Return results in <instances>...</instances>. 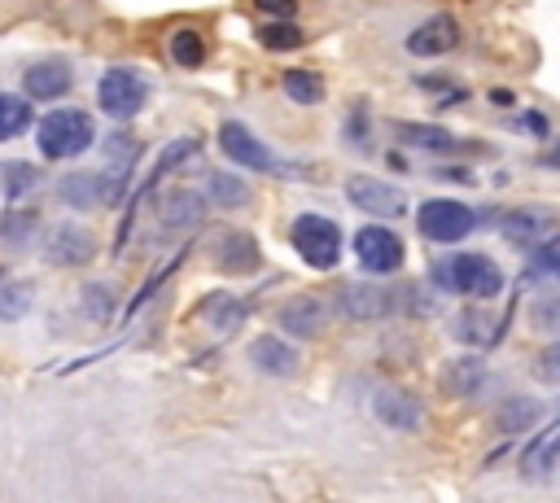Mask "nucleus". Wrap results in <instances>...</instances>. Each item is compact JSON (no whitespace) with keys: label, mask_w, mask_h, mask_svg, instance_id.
<instances>
[{"label":"nucleus","mask_w":560,"mask_h":503,"mask_svg":"<svg viewBox=\"0 0 560 503\" xmlns=\"http://www.w3.org/2000/svg\"><path fill=\"white\" fill-rule=\"evenodd\" d=\"M35 306L31 284H0V319H22Z\"/></svg>","instance_id":"c756f323"},{"label":"nucleus","mask_w":560,"mask_h":503,"mask_svg":"<svg viewBox=\"0 0 560 503\" xmlns=\"http://www.w3.org/2000/svg\"><path fill=\"white\" fill-rule=\"evenodd\" d=\"M289 241H293V249L302 254V262L315 267V271H328V267H337V258H341V227H337L328 214H315V210L298 214V219L289 223Z\"/></svg>","instance_id":"7ed1b4c3"},{"label":"nucleus","mask_w":560,"mask_h":503,"mask_svg":"<svg viewBox=\"0 0 560 503\" xmlns=\"http://www.w3.org/2000/svg\"><path fill=\"white\" fill-rule=\"evenodd\" d=\"M459 44V26L451 13H433L429 22H420L411 35H407V52L411 57H442Z\"/></svg>","instance_id":"f8f14e48"},{"label":"nucleus","mask_w":560,"mask_h":503,"mask_svg":"<svg viewBox=\"0 0 560 503\" xmlns=\"http://www.w3.org/2000/svg\"><path fill=\"white\" fill-rule=\"evenodd\" d=\"M249 363L267 376H289V372H298V350L280 337H254L249 341Z\"/></svg>","instance_id":"f3484780"},{"label":"nucleus","mask_w":560,"mask_h":503,"mask_svg":"<svg viewBox=\"0 0 560 503\" xmlns=\"http://www.w3.org/2000/svg\"><path fill=\"white\" fill-rule=\"evenodd\" d=\"M39 184V171L35 166H26V162H9L4 166V197L9 201H18L26 188H35Z\"/></svg>","instance_id":"473e14b6"},{"label":"nucleus","mask_w":560,"mask_h":503,"mask_svg":"<svg viewBox=\"0 0 560 503\" xmlns=\"http://www.w3.org/2000/svg\"><path fill=\"white\" fill-rule=\"evenodd\" d=\"M442 385H446L455 398H472V394H481V385H486V363H481L477 354L451 359V363H446V376H442Z\"/></svg>","instance_id":"6ab92c4d"},{"label":"nucleus","mask_w":560,"mask_h":503,"mask_svg":"<svg viewBox=\"0 0 560 503\" xmlns=\"http://www.w3.org/2000/svg\"><path fill=\"white\" fill-rule=\"evenodd\" d=\"M92 254H96V236L83 223H57L44 236V258L52 267H83L92 262Z\"/></svg>","instance_id":"9d476101"},{"label":"nucleus","mask_w":560,"mask_h":503,"mask_svg":"<svg viewBox=\"0 0 560 503\" xmlns=\"http://www.w3.org/2000/svg\"><path fill=\"white\" fill-rule=\"evenodd\" d=\"M521 127H525L529 136H547V118H542V114H525Z\"/></svg>","instance_id":"ea45409f"},{"label":"nucleus","mask_w":560,"mask_h":503,"mask_svg":"<svg viewBox=\"0 0 560 503\" xmlns=\"http://www.w3.org/2000/svg\"><path fill=\"white\" fill-rule=\"evenodd\" d=\"M35 227H39V214H31V210H13V214L0 219V236H4L9 245H22Z\"/></svg>","instance_id":"72a5a7b5"},{"label":"nucleus","mask_w":560,"mask_h":503,"mask_svg":"<svg viewBox=\"0 0 560 503\" xmlns=\"http://www.w3.org/2000/svg\"><path fill=\"white\" fill-rule=\"evenodd\" d=\"M280 328L289 337H315L324 328V306L315 297H293L284 311H280Z\"/></svg>","instance_id":"aec40b11"},{"label":"nucleus","mask_w":560,"mask_h":503,"mask_svg":"<svg viewBox=\"0 0 560 503\" xmlns=\"http://www.w3.org/2000/svg\"><path fill=\"white\" fill-rule=\"evenodd\" d=\"M542 166H547V171H560V140H551V144L542 149Z\"/></svg>","instance_id":"a19ab883"},{"label":"nucleus","mask_w":560,"mask_h":503,"mask_svg":"<svg viewBox=\"0 0 560 503\" xmlns=\"http://www.w3.org/2000/svg\"><path fill=\"white\" fill-rule=\"evenodd\" d=\"M171 57H175L179 66H188V70H192V66H201V61H206V39H201L197 31H188V26H184V31H175V35H171Z\"/></svg>","instance_id":"bb28decb"},{"label":"nucleus","mask_w":560,"mask_h":503,"mask_svg":"<svg viewBox=\"0 0 560 503\" xmlns=\"http://www.w3.org/2000/svg\"><path fill=\"white\" fill-rule=\"evenodd\" d=\"M354 258L372 276H394L402 267V241L385 223H368V227L354 232Z\"/></svg>","instance_id":"6e6552de"},{"label":"nucleus","mask_w":560,"mask_h":503,"mask_svg":"<svg viewBox=\"0 0 560 503\" xmlns=\"http://www.w3.org/2000/svg\"><path fill=\"white\" fill-rule=\"evenodd\" d=\"M398 140L402 144H416V149H429V153H451L459 149V140L442 127H424V122H398Z\"/></svg>","instance_id":"4be33fe9"},{"label":"nucleus","mask_w":560,"mask_h":503,"mask_svg":"<svg viewBox=\"0 0 560 503\" xmlns=\"http://www.w3.org/2000/svg\"><path fill=\"white\" fill-rule=\"evenodd\" d=\"M31 127V101L26 96H13V92H0V140H13Z\"/></svg>","instance_id":"b1692460"},{"label":"nucleus","mask_w":560,"mask_h":503,"mask_svg":"<svg viewBox=\"0 0 560 503\" xmlns=\"http://www.w3.org/2000/svg\"><path fill=\"white\" fill-rule=\"evenodd\" d=\"M105 157H109V166L122 175V171H127V166L140 157V144H136L127 131H114V136L105 140Z\"/></svg>","instance_id":"2f4dec72"},{"label":"nucleus","mask_w":560,"mask_h":503,"mask_svg":"<svg viewBox=\"0 0 560 503\" xmlns=\"http://www.w3.org/2000/svg\"><path fill=\"white\" fill-rule=\"evenodd\" d=\"M433 284L459 297H494L503 289V271L490 254H451L442 262H433Z\"/></svg>","instance_id":"f257e3e1"},{"label":"nucleus","mask_w":560,"mask_h":503,"mask_svg":"<svg viewBox=\"0 0 560 503\" xmlns=\"http://www.w3.org/2000/svg\"><path fill=\"white\" fill-rule=\"evenodd\" d=\"M341 302V315L346 319H376V315H389L394 311V293L389 289H376V284H346L337 293Z\"/></svg>","instance_id":"2eb2a0df"},{"label":"nucleus","mask_w":560,"mask_h":503,"mask_svg":"<svg viewBox=\"0 0 560 503\" xmlns=\"http://www.w3.org/2000/svg\"><path fill=\"white\" fill-rule=\"evenodd\" d=\"M534 271L560 280V236H547V241L538 245V254H534Z\"/></svg>","instance_id":"e433bc0d"},{"label":"nucleus","mask_w":560,"mask_h":503,"mask_svg":"<svg viewBox=\"0 0 560 503\" xmlns=\"http://www.w3.org/2000/svg\"><path fill=\"white\" fill-rule=\"evenodd\" d=\"M368 109L363 105H354V114H346V144H354V149H368Z\"/></svg>","instance_id":"4c0bfd02"},{"label":"nucleus","mask_w":560,"mask_h":503,"mask_svg":"<svg viewBox=\"0 0 560 503\" xmlns=\"http://www.w3.org/2000/svg\"><path fill=\"white\" fill-rule=\"evenodd\" d=\"M219 149H223L236 166H249V171H262V175L289 171V162H280L245 122H223V127H219Z\"/></svg>","instance_id":"0eeeda50"},{"label":"nucleus","mask_w":560,"mask_h":503,"mask_svg":"<svg viewBox=\"0 0 560 503\" xmlns=\"http://www.w3.org/2000/svg\"><path fill=\"white\" fill-rule=\"evenodd\" d=\"M534 376H538L542 385H560V341H551V346L534 359Z\"/></svg>","instance_id":"c9c22d12"},{"label":"nucleus","mask_w":560,"mask_h":503,"mask_svg":"<svg viewBox=\"0 0 560 503\" xmlns=\"http://www.w3.org/2000/svg\"><path fill=\"white\" fill-rule=\"evenodd\" d=\"M472 223H477V214H472L464 201H455V197H433V201H424V206L416 210L420 236H429V241H438V245L464 241V236L472 232Z\"/></svg>","instance_id":"423d86ee"},{"label":"nucleus","mask_w":560,"mask_h":503,"mask_svg":"<svg viewBox=\"0 0 560 503\" xmlns=\"http://www.w3.org/2000/svg\"><path fill=\"white\" fill-rule=\"evenodd\" d=\"M547 227H551V214H547V210H512V214H503V236H508L512 245L542 241Z\"/></svg>","instance_id":"412c9836"},{"label":"nucleus","mask_w":560,"mask_h":503,"mask_svg":"<svg viewBox=\"0 0 560 503\" xmlns=\"http://www.w3.org/2000/svg\"><path fill=\"white\" fill-rule=\"evenodd\" d=\"M538 416H542V407H538L534 398H525V394H521V398H508V402L499 407V429H503V433H516V429L534 424Z\"/></svg>","instance_id":"a878e982"},{"label":"nucleus","mask_w":560,"mask_h":503,"mask_svg":"<svg viewBox=\"0 0 560 503\" xmlns=\"http://www.w3.org/2000/svg\"><path fill=\"white\" fill-rule=\"evenodd\" d=\"M556 455H560V416L525 446V455H521V472L525 477H542L551 464H556Z\"/></svg>","instance_id":"a211bd4d"},{"label":"nucleus","mask_w":560,"mask_h":503,"mask_svg":"<svg viewBox=\"0 0 560 503\" xmlns=\"http://www.w3.org/2000/svg\"><path fill=\"white\" fill-rule=\"evenodd\" d=\"M346 197H350V206H359L363 214H376V219H398L407 210L402 188H394V184H385L376 175H350L346 179Z\"/></svg>","instance_id":"1a4fd4ad"},{"label":"nucleus","mask_w":560,"mask_h":503,"mask_svg":"<svg viewBox=\"0 0 560 503\" xmlns=\"http://www.w3.org/2000/svg\"><path fill=\"white\" fill-rule=\"evenodd\" d=\"M144 101H149V83L127 66H114V70H105L96 79V105L118 122L136 118L144 109Z\"/></svg>","instance_id":"39448f33"},{"label":"nucleus","mask_w":560,"mask_h":503,"mask_svg":"<svg viewBox=\"0 0 560 503\" xmlns=\"http://www.w3.org/2000/svg\"><path fill=\"white\" fill-rule=\"evenodd\" d=\"M83 315L88 319H96V324H105L109 315H114V289L109 284H101V280H92V284H83Z\"/></svg>","instance_id":"cd10ccee"},{"label":"nucleus","mask_w":560,"mask_h":503,"mask_svg":"<svg viewBox=\"0 0 560 503\" xmlns=\"http://www.w3.org/2000/svg\"><path fill=\"white\" fill-rule=\"evenodd\" d=\"M267 17H293V9H298V0H254Z\"/></svg>","instance_id":"58836bf2"},{"label":"nucleus","mask_w":560,"mask_h":503,"mask_svg":"<svg viewBox=\"0 0 560 503\" xmlns=\"http://www.w3.org/2000/svg\"><path fill=\"white\" fill-rule=\"evenodd\" d=\"M201 306H206L201 315H206L214 328H232V324H241V319H245V306H241L236 297H228V293H214V297H206Z\"/></svg>","instance_id":"c85d7f7f"},{"label":"nucleus","mask_w":560,"mask_h":503,"mask_svg":"<svg viewBox=\"0 0 560 503\" xmlns=\"http://www.w3.org/2000/svg\"><path fill=\"white\" fill-rule=\"evenodd\" d=\"M490 101H494V105H512V92L499 87V92H490Z\"/></svg>","instance_id":"79ce46f5"},{"label":"nucleus","mask_w":560,"mask_h":503,"mask_svg":"<svg viewBox=\"0 0 560 503\" xmlns=\"http://www.w3.org/2000/svg\"><path fill=\"white\" fill-rule=\"evenodd\" d=\"M57 201L70 210H96V206H114L122 197V175H105V171H70L57 179Z\"/></svg>","instance_id":"20e7f679"},{"label":"nucleus","mask_w":560,"mask_h":503,"mask_svg":"<svg viewBox=\"0 0 560 503\" xmlns=\"http://www.w3.org/2000/svg\"><path fill=\"white\" fill-rule=\"evenodd\" d=\"M210 258L228 276H249L262 254H258V241L249 232H219V241L210 245Z\"/></svg>","instance_id":"9b49d317"},{"label":"nucleus","mask_w":560,"mask_h":503,"mask_svg":"<svg viewBox=\"0 0 560 503\" xmlns=\"http://www.w3.org/2000/svg\"><path fill=\"white\" fill-rule=\"evenodd\" d=\"M372 411H376V420H381V424H389V429H402V433L420 429V420H424V407H420V398H411V394H402V389H376V398H372Z\"/></svg>","instance_id":"4468645a"},{"label":"nucleus","mask_w":560,"mask_h":503,"mask_svg":"<svg viewBox=\"0 0 560 503\" xmlns=\"http://www.w3.org/2000/svg\"><path fill=\"white\" fill-rule=\"evenodd\" d=\"M201 214H206V201H201L197 192H188V188L166 192V197H162V206H158V223H162V232L197 227V223H201Z\"/></svg>","instance_id":"dca6fc26"},{"label":"nucleus","mask_w":560,"mask_h":503,"mask_svg":"<svg viewBox=\"0 0 560 503\" xmlns=\"http://www.w3.org/2000/svg\"><path fill=\"white\" fill-rule=\"evenodd\" d=\"M529 319H534L538 332H560V293H542L529 306Z\"/></svg>","instance_id":"f704fd0d"},{"label":"nucleus","mask_w":560,"mask_h":503,"mask_svg":"<svg viewBox=\"0 0 560 503\" xmlns=\"http://www.w3.org/2000/svg\"><path fill=\"white\" fill-rule=\"evenodd\" d=\"M70 83H74V70H70V61H57V57L35 61V66L22 74V92L35 96V101H57V96L70 92Z\"/></svg>","instance_id":"ddd939ff"},{"label":"nucleus","mask_w":560,"mask_h":503,"mask_svg":"<svg viewBox=\"0 0 560 503\" xmlns=\"http://www.w3.org/2000/svg\"><path fill=\"white\" fill-rule=\"evenodd\" d=\"M284 96L298 105H319L324 101V79L315 70H284Z\"/></svg>","instance_id":"393cba45"},{"label":"nucleus","mask_w":560,"mask_h":503,"mask_svg":"<svg viewBox=\"0 0 560 503\" xmlns=\"http://www.w3.org/2000/svg\"><path fill=\"white\" fill-rule=\"evenodd\" d=\"M206 197H210L214 206H223V210L249 206V188H245V179H236V175H228V171H210V175H206Z\"/></svg>","instance_id":"5701e85b"},{"label":"nucleus","mask_w":560,"mask_h":503,"mask_svg":"<svg viewBox=\"0 0 560 503\" xmlns=\"http://www.w3.org/2000/svg\"><path fill=\"white\" fill-rule=\"evenodd\" d=\"M92 140H96V127H92V118H88L83 109H74V105L52 109V114H44V118L35 122V144H39V153L52 157V162L79 157Z\"/></svg>","instance_id":"f03ea898"},{"label":"nucleus","mask_w":560,"mask_h":503,"mask_svg":"<svg viewBox=\"0 0 560 503\" xmlns=\"http://www.w3.org/2000/svg\"><path fill=\"white\" fill-rule=\"evenodd\" d=\"M258 39L267 48H298L302 44V31L293 26V17H271L267 26H258Z\"/></svg>","instance_id":"7c9ffc66"}]
</instances>
